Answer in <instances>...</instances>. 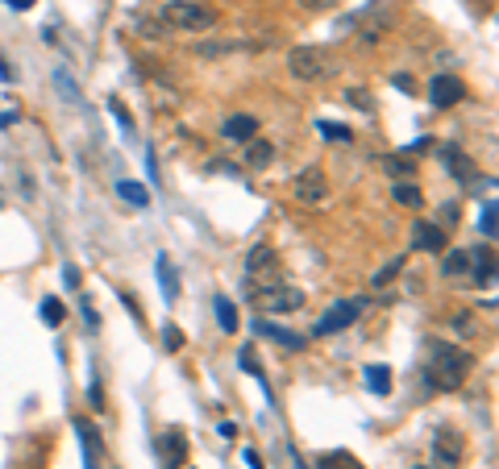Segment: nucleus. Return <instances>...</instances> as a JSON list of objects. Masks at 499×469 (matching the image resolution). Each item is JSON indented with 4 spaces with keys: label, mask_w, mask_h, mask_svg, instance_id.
Segmentation results:
<instances>
[{
    "label": "nucleus",
    "mask_w": 499,
    "mask_h": 469,
    "mask_svg": "<svg viewBox=\"0 0 499 469\" xmlns=\"http://www.w3.org/2000/svg\"><path fill=\"white\" fill-rule=\"evenodd\" d=\"M366 386H370L375 395H387L391 391V370L387 366H366Z\"/></svg>",
    "instance_id": "obj_17"
},
{
    "label": "nucleus",
    "mask_w": 499,
    "mask_h": 469,
    "mask_svg": "<svg viewBox=\"0 0 499 469\" xmlns=\"http://www.w3.org/2000/svg\"><path fill=\"white\" fill-rule=\"evenodd\" d=\"M245 465H250V469H262V457H258L254 448H245Z\"/></svg>",
    "instance_id": "obj_33"
},
{
    "label": "nucleus",
    "mask_w": 499,
    "mask_h": 469,
    "mask_svg": "<svg viewBox=\"0 0 499 469\" xmlns=\"http://www.w3.org/2000/svg\"><path fill=\"white\" fill-rule=\"evenodd\" d=\"M400 258H395V262H387V266H383V270H378V275H375V287H383V283H391V278H395V275H400Z\"/></svg>",
    "instance_id": "obj_28"
},
{
    "label": "nucleus",
    "mask_w": 499,
    "mask_h": 469,
    "mask_svg": "<svg viewBox=\"0 0 499 469\" xmlns=\"http://www.w3.org/2000/svg\"><path fill=\"white\" fill-rule=\"evenodd\" d=\"M325 192H329L325 170L308 167V170H300V175H295V200H300V204H320V200H325Z\"/></svg>",
    "instance_id": "obj_6"
},
{
    "label": "nucleus",
    "mask_w": 499,
    "mask_h": 469,
    "mask_svg": "<svg viewBox=\"0 0 499 469\" xmlns=\"http://www.w3.org/2000/svg\"><path fill=\"white\" fill-rule=\"evenodd\" d=\"M287 71H292L295 79H304V84H312V79H329L333 59L317 46H295L292 54H287Z\"/></svg>",
    "instance_id": "obj_3"
},
{
    "label": "nucleus",
    "mask_w": 499,
    "mask_h": 469,
    "mask_svg": "<svg viewBox=\"0 0 499 469\" xmlns=\"http://www.w3.org/2000/svg\"><path fill=\"white\" fill-rule=\"evenodd\" d=\"M258 133V120L254 117H229L225 120V129H220V137H225V142H250V137H254Z\"/></svg>",
    "instance_id": "obj_11"
},
{
    "label": "nucleus",
    "mask_w": 499,
    "mask_h": 469,
    "mask_svg": "<svg viewBox=\"0 0 499 469\" xmlns=\"http://www.w3.org/2000/svg\"><path fill=\"white\" fill-rule=\"evenodd\" d=\"M491 278H495V258H491V250H475V283L483 287Z\"/></svg>",
    "instance_id": "obj_18"
},
{
    "label": "nucleus",
    "mask_w": 499,
    "mask_h": 469,
    "mask_svg": "<svg viewBox=\"0 0 499 469\" xmlns=\"http://www.w3.org/2000/svg\"><path fill=\"white\" fill-rule=\"evenodd\" d=\"M109 112H112V117H117V120H121L125 129H134V117L125 112V104H121V100H109Z\"/></svg>",
    "instance_id": "obj_29"
},
{
    "label": "nucleus",
    "mask_w": 499,
    "mask_h": 469,
    "mask_svg": "<svg viewBox=\"0 0 499 469\" xmlns=\"http://www.w3.org/2000/svg\"><path fill=\"white\" fill-rule=\"evenodd\" d=\"M433 448H437V457H441V461H453V465L462 461V436L450 432V428H441L437 440H433Z\"/></svg>",
    "instance_id": "obj_12"
},
{
    "label": "nucleus",
    "mask_w": 499,
    "mask_h": 469,
    "mask_svg": "<svg viewBox=\"0 0 499 469\" xmlns=\"http://www.w3.org/2000/svg\"><path fill=\"white\" fill-rule=\"evenodd\" d=\"M237 361H242V370H245V374H254V378H262V370H258V358H254L250 350H242V358H237Z\"/></svg>",
    "instance_id": "obj_30"
},
{
    "label": "nucleus",
    "mask_w": 499,
    "mask_h": 469,
    "mask_svg": "<svg viewBox=\"0 0 499 469\" xmlns=\"http://www.w3.org/2000/svg\"><path fill=\"white\" fill-rule=\"evenodd\" d=\"M212 308H217L220 328H225V333H237V312H233V303L225 300V295H217V300H212Z\"/></svg>",
    "instance_id": "obj_21"
},
{
    "label": "nucleus",
    "mask_w": 499,
    "mask_h": 469,
    "mask_svg": "<svg viewBox=\"0 0 499 469\" xmlns=\"http://www.w3.org/2000/svg\"><path fill=\"white\" fill-rule=\"evenodd\" d=\"M416 469H425V465H416Z\"/></svg>",
    "instance_id": "obj_36"
},
{
    "label": "nucleus",
    "mask_w": 499,
    "mask_h": 469,
    "mask_svg": "<svg viewBox=\"0 0 499 469\" xmlns=\"http://www.w3.org/2000/svg\"><path fill=\"white\" fill-rule=\"evenodd\" d=\"M270 162H275V145L262 142V137H250V142H245V167H250V170H267Z\"/></svg>",
    "instance_id": "obj_10"
},
{
    "label": "nucleus",
    "mask_w": 499,
    "mask_h": 469,
    "mask_svg": "<svg viewBox=\"0 0 499 469\" xmlns=\"http://www.w3.org/2000/svg\"><path fill=\"white\" fill-rule=\"evenodd\" d=\"M470 266H475V250H453L450 258L441 262V270H445V275H466Z\"/></svg>",
    "instance_id": "obj_15"
},
{
    "label": "nucleus",
    "mask_w": 499,
    "mask_h": 469,
    "mask_svg": "<svg viewBox=\"0 0 499 469\" xmlns=\"http://www.w3.org/2000/svg\"><path fill=\"white\" fill-rule=\"evenodd\" d=\"M412 245H416V250H428V253H441L445 245H450V237H445V229H441V225L416 220V225H412Z\"/></svg>",
    "instance_id": "obj_8"
},
{
    "label": "nucleus",
    "mask_w": 499,
    "mask_h": 469,
    "mask_svg": "<svg viewBox=\"0 0 499 469\" xmlns=\"http://www.w3.org/2000/svg\"><path fill=\"white\" fill-rule=\"evenodd\" d=\"M470 370H475V358L466 350H458V345H433L425 378L433 391H458V386L470 378Z\"/></svg>",
    "instance_id": "obj_1"
},
{
    "label": "nucleus",
    "mask_w": 499,
    "mask_h": 469,
    "mask_svg": "<svg viewBox=\"0 0 499 469\" xmlns=\"http://www.w3.org/2000/svg\"><path fill=\"white\" fill-rule=\"evenodd\" d=\"M395 204H403V208H420L425 204V195H420V187L416 183H395Z\"/></svg>",
    "instance_id": "obj_20"
},
{
    "label": "nucleus",
    "mask_w": 499,
    "mask_h": 469,
    "mask_svg": "<svg viewBox=\"0 0 499 469\" xmlns=\"http://www.w3.org/2000/svg\"><path fill=\"white\" fill-rule=\"evenodd\" d=\"M383 170H391V175H400V179H403V175H412L416 167H412V162H408V158L400 154V158H383Z\"/></svg>",
    "instance_id": "obj_24"
},
{
    "label": "nucleus",
    "mask_w": 499,
    "mask_h": 469,
    "mask_svg": "<svg viewBox=\"0 0 499 469\" xmlns=\"http://www.w3.org/2000/svg\"><path fill=\"white\" fill-rule=\"evenodd\" d=\"M258 333H262V337H270L275 345H287V350H304V345H308L300 333H292V328H279V325H258Z\"/></svg>",
    "instance_id": "obj_13"
},
{
    "label": "nucleus",
    "mask_w": 499,
    "mask_h": 469,
    "mask_svg": "<svg viewBox=\"0 0 499 469\" xmlns=\"http://www.w3.org/2000/svg\"><path fill=\"white\" fill-rule=\"evenodd\" d=\"M478 225H483V237H495V229H499L495 204H487V208H483V220H478Z\"/></svg>",
    "instance_id": "obj_27"
},
{
    "label": "nucleus",
    "mask_w": 499,
    "mask_h": 469,
    "mask_svg": "<svg viewBox=\"0 0 499 469\" xmlns=\"http://www.w3.org/2000/svg\"><path fill=\"white\" fill-rule=\"evenodd\" d=\"M162 341H167V350L175 353V350H179V345H183V337H179V328H175V325H167V328H162Z\"/></svg>",
    "instance_id": "obj_31"
},
{
    "label": "nucleus",
    "mask_w": 499,
    "mask_h": 469,
    "mask_svg": "<svg viewBox=\"0 0 499 469\" xmlns=\"http://www.w3.org/2000/svg\"><path fill=\"white\" fill-rule=\"evenodd\" d=\"M159 457H162V469L183 465V457H187V440H183V432H162L159 436Z\"/></svg>",
    "instance_id": "obj_9"
},
{
    "label": "nucleus",
    "mask_w": 499,
    "mask_h": 469,
    "mask_svg": "<svg viewBox=\"0 0 499 469\" xmlns=\"http://www.w3.org/2000/svg\"><path fill=\"white\" fill-rule=\"evenodd\" d=\"M358 312H362V300H341V303H333L329 312L317 320V337H329V333H337V328H350L353 320H358Z\"/></svg>",
    "instance_id": "obj_5"
},
{
    "label": "nucleus",
    "mask_w": 499,
    "mask_h": 469,
    "mask_svg": "<svg viewBox=\"0 0 499 469\" xmlns=\"http://www.w3.org/2000/svg\"><path fill=\"white\" fill-rule=\"evenodd\" d=\"M162 25H170V29H212L217 25V12L208 9V4H200V0H170V4H162Z\"/></svg>",
    "instance_id": "obj_2"
},
{
    "label": "nucleus",
    "mask_w": 499,
    "mask_h": 469,
    "mask_svg": "<svg viewBox=\"0 0 499 469\" xmlns=\"http://www.w3.org/2000/svg\"><path fill=\"white\" fill-rule=\"evenodd\" d=\"M12 9H34V0H9Z\"/></svg>",
    "instance_id": "obj_35"
},
{
    "label": "nucleus",
    "mask_w": 499,
    "mask_h": 469,
    "mask_svg": "<svg viewBox=\"0 0 499 469\" xmlns=\"http://www.w3.org/2000/svg\"><path fill=\"white\" fill-rule=\"evenodd\" d=\"M345 100H353V109L375 112V100H370V92H366V87H350V92H345Z\"/></svg>",
    "instance_id": "obj_23"
},
{
    "label": "nucleus",
    "mask_w": 499,
    "mask_h": 469,
    "mask_svg": "<svg viewBox=\"0 0 499 469\" xmlns=\"http://www.w3.org/2000/svg\"><path fill=\"white\" fill-rule=\"evenodd\" d=\"M117 195H121L125 204H134V208H146L150 204V192L142 187V183H134V179H117Z\"/></svg>",
    "instance_id": "obj_14"
},
{
    "label": "nucleus",
    "mask_w": 499,
    "mask_h": 469,
    "mask_svg": "<svg viewBox=\"0 0 499 469\" xmlns=\"http://www.w3.org/2000/svg\"><path fill=\"white\" fill-rule=\"evenodd\" d=\"M254 295V303L262 308V312H300L304 308V291L295 287H262V291H250Z\"/></svg>",
    "instance_id": "obj_4"
},
{
    "label": "nucleus",
    "mask_w": 499,
    "mask_h": 469,
    "mask_svg": "<svg viewBox=\"0 0 499 469\" xmlns=\"http://www.w3.org/2000/svg\"><path fill=\"white\" fill-rule=\"evenodd\" d=\"M159 283H162V295H167V300H175V295H179V283H175V266H170L167 253L159 258Z\"/></svg>",
    "instance_id": "obj_19"
},
{
    "label": "nucleus",
    "mask_w": 499,
    "mask_h": 469,
    "mask_svg": "<svg viewBox=\"0 0 499 469\" xmlns=\"http://www.w3.org/2000/svg\"><path fill=\"white\" fill-rule=\"evenodd\" d=\"M304 9H312V12H320V9H329V4H337V0H300Z\"/></svg>",
    "instance_id": "obj_32"
},
{
    "label": "nucleus",
    "mask_w": 499,
    "mask_h": 469,
    "mask_svg": "<svg viewBox=\"0 0 499 469\" xmlns=\"http://www.w3.org/2000/svg\"><path fill=\"white\" fill-rule=\"evenodd\" d=\"M320 469H362V465H358L350 453H325V457H320Z\"/></svg>",
    "instance_id": "obj_22"
},
{
    "label": "nucleus",
    "mask_w": 499,
    "mask_h": 469,
    "mask_svg": "<svg viewBox=\"0 0 499 469\" xmlns=\"http://www.w3.org/2000/svg\"><path fill=\"white\" fill-rule=\"evenodd\" d=\"M42 320H46V325H62V303L59 300H46V303H42Z\"/></svg>",
    "instance_id": "obj_26"
},
{
    "label": "nucleus",
    "mask_w": 499,
    "mask_h": 469,
    "mask_svg": "<svg viewBox=\"0 0 499 469\" xmlns=\"http://www.w3.org/2000/svg\"><path fill=\"white\" fill-rule=\"evenodd\" d=\"M320 133H329V142H350L353 137L345 125H333V120H320Z\"/></svg>",
    "instance_id": "obj_25"
},
{
    "label": "nucleus",
    "mask_w": 499,
    "mask_h": 469,
    "mask_svg": "<svg viewBox=\"0 0 499 469\" xmlns=\"http://www.w3.org/2000/svg\"><path fill=\"white\" fill-rule=\"evenodd\" d=\"M441 154H445V162L453 167V175H458V179H470V175H475V162H470V158H466L462 150H458V145H450V150H441Z\"/></svg>",
    "instance_id": "obj_16"
},
{
    "label": "nucleus",
    "mask_w": 499,
    "mask_h": 469,
    "mask_svg": "<svg viewBox=\"0 0 499 469\" xmlns=\"http://www.w3.org/2000/svg\"><path fill=\"white\" fill-rule=\"evenodd\" d=\"M462 96H466V87L458 75H437V79L428 84V100H433L437 109H450V104H458Z\"/></svg>",
    "instance_id": "obj_7"
},
{
    "label": "nucleus",
    "mask_w": 499,
    "mask_h": 469,
    "mask_svg": "<svg viewBox=\"0 0 499 469\" xmlns=\"http://www.w3.org/2000/svg\"><path fill=\"white\" fill-rule=\"evenodd\" d=\"M0 79H4V84H12V67L4 62V54H0Z\"/></svg>",
    "instance_id": "obj_34"
}]
</instances>
